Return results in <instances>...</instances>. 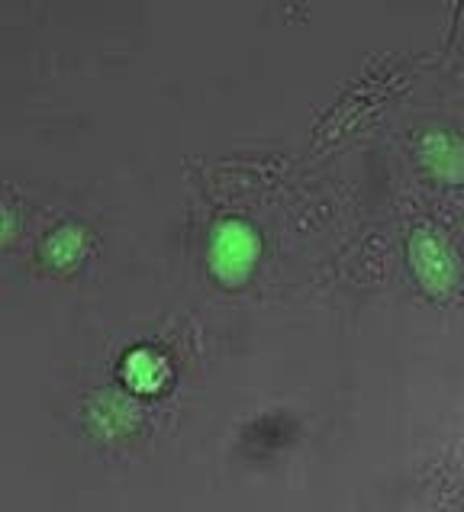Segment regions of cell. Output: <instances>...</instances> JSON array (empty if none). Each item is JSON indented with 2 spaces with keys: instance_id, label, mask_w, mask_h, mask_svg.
Instances as JSON below:
<instances>
[{
  "instance_id": "obj_1",
  "label": "cell",
  "mask_w": 464,
  "mask_h": 512,
  "mask_svg": "<svg viewBox=\"0 0 464 512\" xmlns=\"http://www.w3.org/2000/svg\"><path fill=\"white\" fill-rule=\"evenodd\" d=\"M126 380L136 390H158L165 380V361L149 355V351H136L126 364Z\"/></svg>"
}]
</instances>
